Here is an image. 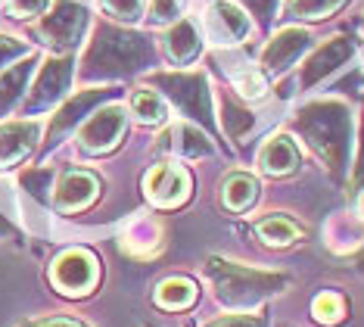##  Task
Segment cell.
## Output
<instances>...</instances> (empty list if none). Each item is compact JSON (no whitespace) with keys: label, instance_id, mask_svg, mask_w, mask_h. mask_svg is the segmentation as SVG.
I'll return each mask as SVG.
<instances>
[{"label":"cell","instance_id":"6da1fadb","mask_svg":"<svg viewBox=\"0 0 364 327\" xmlns=\"http://www.w3.org/2000/svg\"><path fill=\"white\" fill-rule=\"evenodd\" d=\"M205 274H209L215 299L225 308H230V312H255L271 296L284 293L293 284L289 274L284 271L228 262V259H218V256H212L205 262Z\"/></svg>","mask_w":364,"mask_h":327},{"label":"cell","instance_id":"7a4b0ae2","mask_svg":"<svg viewBox=\"0 0 364 327\" xmlns=\"http://www.w3.org/2000/svg\"><path fill=\"white\" fill-rule=\"evenodd\" d=\"M296 134L309 144L330 172H343L349 165L352 150V109L343 100L309 103L293 119Z\"/></svg>","mask_w":364,"mask_h":327},{"label":"cell","instance_id":"3957f363","mask_svg":"<svg viewBox=\"0 0 364 327\" xmlns=\"http://www.w3.org/2000/svg\"><path fill=\"white\" fill-rule=\"evenodd\" d=\"M150 63V44L140 35L115 25H97L90 47L81 60V78L85 81H115L144 69Z\"/></svg>","mask_w":364,"mask_h":327},{"label":"cell","instance_id":"277c9868","mask_svg":"<svg viewBox=\"0 0 364 327\" xmlns=\"http://www.w3.org/2000/svg\"><path fill=\"white\" fill-rule=\"evenodd\" d=\"M90 22V13L81 0H56V4L41 16L38 22V38L56 53H69L81 44Z\"/></svg>","mask_w":364,"mask_h":327},{"label":"cell","instance_id":"5b68a950","mask_svg":"<svg viewBox=\"0 0 364 327\" xmlns=\"http://www.w3.org/2000/svg\"><path fill=\"white\" fill-rule=\"evenodd\" d=\"M153 81L175 100L187 119H196L205 128H215L212 94H209L203 72H159V75H153Z\"/></svg>","mask_w":364,"mask_h":327},{"label":"cell","instance_id":"8992f818","mask_svg":"<svg viewBox=\"0 0 364 327\" xmlns=\"http://www.w3.org/2000/svg\"><path fill=\"white\" fill-rule=\"evenodd\" d=\"M50 284L65 296H85L100 284V262L87 249H65L50 268Z\"/></svg>","mask_w":364,"mask_h":327},{"label":"cell","instance_id":"52a82bcc","mask_svg":"<svg viewBox=\"0 0 364 327\" xmlns=\"http://www.w3.org/2000/svg\"><path fill=\"white\" fill-rule=\"evenodd\" d=\"M125 128H128V113L122 109L119 103L112 106H103L97 109L90 119L81 125L78 131V147L90 156H103L109 150L119 147V140L125 137Z\"/></svg>","mask_w":364,"mask_h":327},{"label":"cell","instance_id":"ba28073f","mask_svg":"<svg viewBox=\"0 0 364 327\" xmlns=\"http://www.w3.org/2000/svg\"><path fill=\"white\" fill-rule=\"evenodd\" d=\"M69 81H72V60H69V53L50 56V60L41 66L35 88L28 90L26 109H28V113H38V109L53 106L56 100L65 97V90H69Z\"/></svg>","mask_w":364,"mask_h":327},{"label":"cell","instance_id":"9c48e42d","mask_svg":"<svg viewBox=\"0 0 364 327\" xmlns=\"http://www.w3.org/2000/svg\"><path fill=\"white\" fill-rule=\"evenodd\" d=\"M144 187H146V197H150L153 206L171 209V206H181L190 197V175L184 165L162 162L146 172Z\"/></svg>","mask_w":364,"mask_h":327},{"label":"cell","instance_id":"30bf717a","mask_svg":"<svg viewBox=\"0 0 364 327\" xmlns=\"http://www.w3.org/2000/svg\"><path fill=\"white\" fill-rule=\"evenodd\" d=\"M100 194V178L87 169H65L56 178L53 187V206L60 212H81Z\"/></svg>","mask_w":364,"mask_h":327},{"label":"cell","instance_id":"8fae6325","mask_svg":"<svg viewBox=\"0 0 364 327\" xmlns=\"http://www.w3.org/2000/svg\"><path fill=\"white\" fill-rule=\"evenodd\" d=\"M205 28H209V38L215 41L218 47H228V44H240L250 35V16L240 10L237 4L230 0H215L209 6V16H205Z\"/></svg>","mask_w":364,"mask_h":327},{"label":"cell","instance_id":"7c38bea8","mask_svg":"<svg viewBox=\"0 0 364 327\" xmlns=\"http://www.w3.org/2000/svg\"><path fill=\"white\" fill-rule=\"evenodd\" d=\"M352 56H355V41L352 38H330L324 47H318L309 56V63H305V69H302V85L311 88V85H318V81H324L327 75L343 69Z\"/></svg>","mask_w":364,"mask_h":327},{"label":"cell","instance_id":"4fadbf2b","mask_svg":"<svg viewBox=\"0 0 364 327\" xmlns=\"http://www.w3.org/2000/svg\"><path fill=\"white\" fill-rule=\"evenodd\" d=\"M311 44V35L305 28H284V31H277L274 38L268 41V47H264V53H262V72H284L289 69L299 56L309 50Z\"/></svg>","mask_w":364,"mask_h":327},{"label":"cell","instance_id":"5bb4252c","mask_svg":"<svg viewBox=\"0 0 364 327\" xmlns=\"http://www.w3.org/2000/svg\"><path fill=\"white\" fill-rule=\"evenodd\" d=\"M156 150H159V153L181 156V159H200V156H209L215 147L205 140V134L196 131L190 122H175L159 134Z\"/></svg>","mask_w":364,"mask_h":327},{"label":"cell","instance_id":"9a60e30c","mask_svg":"<svg viewBox=\"0 0 364 327\" xmlns=\"http://www.w3.org/2000/svg\"><path fill=\"white\" fill-rule=\"evenodd\" d=\"M38 134H41V125L31 122V119L0 125V169L22 162V159L35 150Z\"/></svg>","mask_w":364,"mask_h":327},{"label":"cell","instance_id":"2e32d148","mask_svg":"<svg viewBox=\"0 0 364 327\" xmlns=\"http://www.w3.org/2000/svg\"><path fill=\"white\" fill-rule=\"evenodd\" d=\"M218 60H221V66H225L230 85L237 88L240 97L259 100V97L268 94V81H264V72L255 69L250 60H243V56H237V53H221Z\"/></svg>","mask_w":364,"mask_h":327},{"label":"cell","instance_id":"e0dca14e","mask_svg":"<svg viewBox=\"0 0 364 327\" xmlns=\"http://www.w3.org/2000/svg\"><path fill=\"white\" fill-rule=\"evenodd\" d=\"M259 169L264 175H293L299 169V150H296L293 137H287V134H274V137L264 140L262 153H259Z\"/></svg>","mask_w":364,"mask_h":327},{"label":"cell","instance_id":"ac0fdd59","mask_svg":"<svg viewBox=\"0 0 364 327\" xmlns=\"http://www.w3.org/2000/svg\"><path fill=\"white\" fill-rule=\"evenodd\" d=\"M106 97V90L103 88H94V90H81V94H75L65 103L60 113H56V119L50 122V134H47V140L50 144H56V140L63 137L69 128H75V125L85 119V115H90V109H94L100 100Z\"/></svg>","mask_w":364,"mask_h":327},{"label":"cell","instance_id":"d6986e66","mask_svg":"<svg viewBox=\"0 0 364 327\" xmlns=\"http://www.w3.org/2000/svg\"><path fill=\"white\" fill-rule=\"evenodd\" d=\"M200 28H196V22L190 19H181L168 28V35H165V56H168L175 66H187L193 63L196 56H200Z\"/></svg>","mask_w":364,"mask_h":327},{"label":"cell","instance_id":"ffe728a7","mask_svg":"<svg viewBox=\"0 0 364 327\" xmlns=\"http://www.w3.org/2000/svg\"><path fill=\"white\" fill-rule=\"evenodd\" d=\"M35 63H38L35 56H26V60L13 63L10 69L0 75V119L16 106V100L26 94V85H28L31 72H35Z\"/></svg>","mask_w":364,"mask_h":327},{"label":"cell","instance_id":"44dd1931","mask_svg":"<svg viewBox=\"0 0 364 327\" xmlns=\"http://www.w3.org/2000/svg\"><path fill=\"white\" fill-rule=\"evenodd\" d=\"M153 303L165 308V312H184V308L196 303V284L190 278H181V274L165 278L159 281V287L153 293Z\"/></svg>","mask_w":364,"mask_h":327},{"label":"cell","instance_id":"7402d4cb","mask_svg":"<svg viewBox=\"0 0 364 327\" xmlns=\"http://www.w3.org/2000/svg\"><path fill=\"white\" fill-rule=\"evenodd\" d=\"M302 234H305V228L296 222V218L280 215V212L255 222V237L262 243H268V246H289V243H296Z\"/></svg>","mask_w":364,"mask_h":327},{"label":"cell","instance_id":"603a6c76","mask_svg":"<svg viewBox=\"0 0 364 327\" xmlns=\"http://www.w3.org/2000/svg\"><path fill=\"white\" fill-rule=\"evenodd\" d=\"M255 199H259V181L246 172H234L228 175L225 187H221V203H225L230 212H246Z\"/></svg>","mask_w":364,"mask_h":327},{"label":"cell","instance_id":"cb8c5ba5","mask_svg":"<svg viewBox=\"0 0 364 327\" xmlns=\"http://www.w3.org/2000/svg\"><path fill=\"white\" fill-rule=\"evenodd\" d=\"M131 109H134V115L144 125H156L168 115L165 100L159 97V90H153V88H137L134 94H131Z\"/></svg>","mask_w":364,"mask_h":327},{"label":"cell","instance_id":"d4e9b609","mask_svg":"<svg viewBox=\"0 0 364 327\" xmlns=\"http://www.w3.org/2000/svg\"><path fill=\"white\" fill-rule=\"evenodd\" d=\"M346 312H349V303H346V296H343V293H336V290L321 293V296L311 303V315L318 318L321 324H327V327H333V324L343 321Z\"/></svg>","mask_w":364,"mask_h":327},{"label":"cell","instance_id":"484cf974","mask_svg":"<svg viewBox=\"0 0 364 327\" xmlns=\"http://www.w3.org/2000/svg\"><path fill=\"white\" fill-rule=\"evenodd\" d=\"M287 6L296 19H327L339 6H346V0H289Z\"/></svg>","mask_w":364,"mask_h":327},{"label":"cell","instance_id":"4316f807","mask_svg":"<svg viewBox=\"0 0 364 327\" xmlns=\"http://www.w3.org/2000/svg\"><path fill=\"white\" fill-rule=\"evenodd\" d=\"M200 327H268V312L255 308V312H230L221 318H212Z\"/></svg>","mask_w":364,"mask_h":327},{"label":"cell","instance_id":"83f0119b","mask_svg":"<svg viewBox=\"0 0 364 327\" xmlns=\"http://www.w3.org/2000/svg\"><path fill=\"white\" fill-rule=\"evenodd\" d=\"M252 113H246V109H237L234 103H225V115H221V125H225V131L230 134L234 140H243L246 131L252 128Z\"/></svg>","mask_w":364,"mask_h":327},{"label":"cell","instance_id":"f1b7e54d","mask_svg":"<svg viewBox=\"0 0 364 327\" xmlns=\"http://www.w3.org/2000/svg\"><path fill=\"white\" fill-rule=\"evenodd\" d=\"M50 0H4V10L10 19L16 22H28V19H38V16L47 13Z\"/></svg>","mask_w":364,"mask_h":327},{"label":"cell","instance_id":"f546056e","mask_svg":"<svg viewBox=\"0 0 364 327\" xmlns=\"http://www.w3.org/2000/svg\"><path fill=\"white\" fill-rule=\"evenodd\" d=\"M100 10L115 22H134L144 13V0H100Z\"/></svg>","mask_w":364,"mask_h":327},{"label":"cell","instance_id":"4dcf8cb0","mask_svg":"<svg viewBox=\"0 0 364 327\" xmlns=\"http://www.w3.org/2000/svg\"><path fill=\"white\" fill-rule=\"evenodd\" d=\"M181 10H184V0H153V10H150V19L156 25H165V22H175Z\"/></svg>","mask_w":364,"mask_h":327},{"label":"cell","instance_id":"1f68e13d","mask_svg":"<svg viewBox=\"0 0 364 327\" xmlns=\"http://www.w3.org/2000/svg\"><path fill=\"white\" fill-rule=\"evenodd\" d=\"M19 56H28V44L19 38H10V35H0V69L6 63H16Z\"/></svg>","mask_w":364,"mask_h":327},{"label":"cell","instance_id":"d6a6232c","mask_svg":"<svg viewBox=\"0 0 364 327\" xmlns=\"http://www.w3.org/2000/svg\"><path fill=\"white\" fill-rule=\"evenodd\" d=\"M243 6H250L252 16L259 22H271L274 19V13H277V0H240Z\"/></svg>","mask_w":364,"mask_h":327},{"label":"cell","instance_id":"836d02e7","mask_svg":"<svg viewBox=\"0 0 364 327\" xmlns=\"http://www.w3.org/2000/svg\"><path fill=\"white\" fill-rule=\"evenodd\" d=\"M28 327H87V324H81L78 318H69V315H47V318L31 321Z\"/></svg>","mask_w":364,"mask_h":327},{"label":"cell","instance_id":"e575fe53","mask_svg":"<svg viewBox=\"0 0 364 327\" xmlns=\"http://www.w3.org/2000/svg\"><path fill=\"white\" fill-rule=\"evenodd\" d=\"M361 274H364V259H361Z\"/></svg>","mask_w":364,"mask_h":327}]
</instances>
